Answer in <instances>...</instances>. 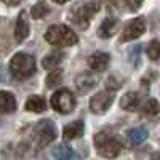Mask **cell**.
Instances as JSON below:
<instances>
[{
  "label": "cell",
  "mask_w": 160,
  "mask_h": 160,
  "mask_svg": "<svg viewBox=\"0 0 160 160\" xmlns=\"http://www.w3.org/2000/svg\"><path fill=\"white\" fill-rule=\"evenodd\" d=\"M10 72L18 80H26L35 74V59L28 53H16L10 61Z\"/></svg>",
  "instance_id": "cell-1"
},
{
  "label": "cell",
  "mask_w": 160,
  "mask_h": 160,
  "mask_svg": "<svg viewBox=\"0 0 160 160\" xmlns=\"http://www.w3.org/2000/svg\"><path fill=\"white\" fill-rule=\"evenodd\" d=\"M45 40L55 47H72L78 42L77 35L64 24H55L45 32Z\"/></svg>",
  "instance_id": "cell-2"
},
{
  "label": "cell",
  "mask_w": 160,
  "mask_h": 160,
  "mask_svg": "<svg viewBox=\"0 0 160 160\" xmlns=\"http://www.w3.org/2000/svg\"><path fill=\"white\" fill-rule=\"evenodd\" d=\"M99 7H101V0H88L85 3H78L69 13V18L72 19V22H75L78 26V28L87 29L93 15L99 10Z\"/></svg>",
  "instance_id": "cell-3"
},
{
  "label": "cell",
  "mask_w": 160,
  "mask_h": 160,
  "mask_svg": "<svg viewBox=\"0 0 160 160\" xmlns=\"http://www.w3.org/2000/svg\"><path fill=\"white\" fill-rule=\"evenodd\" d=\"M95 146L98 152L108 158L117 157L122 152V141L108 131H99L98 135H95Z\"/></svg>",
  "instance_id": "cell-4"
},
{
  "label": "cell",
  "mask_w": 160,
  "mask_h": 160,
  "mask_svg": "<svg viewBox=\"0 0 160 160\" xmlns=\"http://www.w3.org/2000/svg\"><path fill=\"white\" fill-rule=\"evenodd\" d=\"M75 96L66 88L58 90L51 96V108L59 114H71L75 109Z\"/></svg>",
  "instance_id": "cell-5"
},
{
  "label": "cell",
  "mask_w": 160,
  "mask_h": 160,
  "mask_svg": "<svg viewBox=\"0 0 160 160\" xmlns=\"http://www.w3.org/2000/svg\"><path fill=\"white\" fill-rule=\"evenodd\" d=\"M34 141L38 146H47L56 139V127L53 123V120H40L37 127L34 128Z\"/></svg>",
  "instance_id": "cell-6"
},
{
  "label": "cell",
  "mask_w": 160,
  "mask_h": 160,
  "mask_svg": "<svg viewBox=\"0 0 160 160\" xmlns=\"http://www.w3.org/2000/svg\"><path fill=\"white\" fill-rule=\"evenodd\" d=\"M112 102H114V95H112V91L104 90V91L96 93V95L90 99V109H91L93 114L101 115V114H104L106 111L111 108Z\"/></svg>",
  "instance_id": "cell-7"
},
{
  "label": "cell",
  "mask_w": 160,
  "mask_h": 160,
  "mask_svg": "<svg viewBox=\"0 0 160 160\" xmlns=\"http://www.w3.org/2000/svg\"><path fill=\"white\" fill-rule=\"evenodd\" d=\"M146 31V24L142 18H136L131 22H128L125 26V29L122 32V37H120V42H130V40H135L138 37H141Z\"/></svg>",
  "instance_id": "cell-8"
},
{
  "label": "cell",
  "mask_w": 160,
  "mask_h": 160,
  "mask_svg": "<svg viewBox=\"0 0 160 160\" xmlns=\"http://www.w3.org/2000/svg\"><path fill=\"white\" fill-rule=\"evenodd\" d=\"M109 61H111V56L108 55V53L98 51V53H93V55L88 58V66L96 72H104L109 66Z\"/></svg>",
  "instance_id": "cell-9"
},
{
  "label": "cell",
  "mask_w": 160,
  "mask_h": 160,
  "mask_svg": "<svg viewBox=\"0 0 160 160\" xmlns=\"http://www.w3.org/2000/svg\"><path fill=\"white\" fill-rule=\"evenodd\" d=\"M29 37V19H28V13L21 11L18 21H16V28H15V38L16 42H22Z\"/></svg>",
  "instance_id": "cell-10"
},
{
  "label": "cell",
  "mask_w": 160,
  "mask_h": 160,
  "mask_svg": "<svg viewBox=\"0 0 160 160\" xmlns=\"http://www.w3.org/2000/svg\"><path fill=\"white\" fill-rule=\"evenodd\" d=\"M83 130H85V125H83L82 120H75V122H71L69 125L64 127L62 138H64V141H72L78 136H82Z\"/></svg>",
  "instance_id": "cell-11"
},
{
  "label": "cell",
  "mask_w": 160,
  "mask_h": 160,
  "mask_svg": "<svg viewBox=\"0 0 160 160\" xmlns=\"http://www.w3.org/2000/svg\"><path fill=\"white\" fill-rule=\"evenodd\" d=\"M16 109V99L10 91H0V114H11Z\"/></svg>",
  "instance_id": "cell-12"
},
{
  "label": "cell",
  "mask_w": 160,
  "mask_h": 160,
  "mask_svg": "<svg viewBox=\"0 0 160 160\" xmlns=\"http://www.w3.org/2000/svg\"><path fill=\"white\" fill-rule=\"evenodd\" d=\"M139 102H141V99H139V95H138V93L130 91V93H125V95L122 96V101H120V108L131 112V111H136V109L139 108Z\"/></svg>",
  "instance_id": "cell-13"
},
{
  "label": "cell",
  "mask_w": 160,
  "mask_h": 160,
  "mask_svg": "<svg viewBox=\"0 0 160 160\" xmlns=\"http://www.w3.org/2000/svg\"><path fill=\"white\" fill-rule=\"evenodd\" d=\"M148 128H144V127H136V128H133L128 131V142L131 146H139L146 141V138H148Z\"/></svg>",
  "instance_id": "cell-14"
},
{
  "label": "cell",
  "mask_w": 160,
  "mask_h": 160,
  "mask_svg": "<svg viewBox=\"0 0 160 160\" xmlns=\"http://www.w3.org/2000/svg\"><path fill=\"white\" fill-rule=\"evenodd\" d=\"M47 109V102L42 96H38V95H32L28 101H26V111H29V112H43Z\"/></svg>",
  "instance_id": "cell-15"
},
{
  "label": "cell",
  "mask_w": 160,
  "mask_h": 160,
  "mask_svg": "<svg viewBox=\"0 0 160 160\" xmlns=\"http://www.w3.org/2000/svg\"><path fill=\"white\" fill-rule=\"evenodd\" d=\"M75 87L80 93H85L88 90H91L95 87V78H93L90 74H82L75 78Z\"/></svg>",
  "instance_id": "cell-16"
},
{
  "label": "cell",
  "mask_w": 160,
  "mask_h": 160,
  "mask_svg": "<svg viewBox=\"0 0 160 160\" xmlns=\"http://www.w3.org/2000/svg\"><path fill=\"white\" fill-rule=\"evenodd\" d=\"M51 155L55 158H62V160H71V158L75 157L74 151L69 148V146H66V144H58L56 148H53L51 149Z\"/></svg>",
  "instance_id": "cell-17"
},
{
  "label": "cell",
  "mask_w": 160,
  "mask_h": 160,
  "mask_svg": "<svg viewBox=\"0 0 160 160\" xmlns=\"http://www.w3.org/2000/svg\"><path fill=\"white\" fill-rule=\"evenodd\" d=\"M115 26H117V19H114V18L104 19L102 24H101V28H99V37H102V38H109V37L114 34Z\"/></svg>",
  "instance_id": "cell-18"
},
{
  "label": "cell",
  "mask_w": 160,
  "mask_h": 160,
  "mask_svg": "<svg viewBox=\"0 0 160 160\" xmlns=\"http://www.w3.org/2000/svg\"><path fill=\"white\" fill-rule=\"evenodd\" d=\"M61 61H62V55L61 53H51V55H48V56H45L43 58V61H42V64H43V68L45 69H56L58 66L61 64Z\"/></svg>",
  "instance_id": "cell-19"
},
{
  "label": "cell",
  "mask_w": 160,
  "mask_h": 160,
  "mask_svg": "<svg viewBox=\"0 0 160 160\" xmlns=\"http://www.w3.org/2000/svg\"><path fill=\"white\" fill-rule=\"evenodd\" d=\"M32 18L34 19H42L45 15H48L50 13V8H48V5L45 3V2H38V3H35L34 7H32Z\"/></svg>",
  "instance_id": "cell-20"
},
{
  "label": "cell",
  "mask_w": 160,
  "mask_h": 160,
  "mask_svg": "<svg viewBox=\"0 0 160 160\" xmlns=\"http://www.w3.org/2000/svg\"><path fill=\"white\" fill-rule=\"evenodd\" d=\"M142 112H144V115H148V117H157L158 115V102H157V99H149L148 102L144 104Z\"/></svg>",
  "instance_id": "cell-21"
},
{
  "label": "cell",
  "mask_w": 160,
  "mask_h": 160,
  "mask_svg": "<svg viewBox=\"0 0 160 160\" xmlns=\"http://www.w3.org/2000/svg\"><path fill=\"white\" fill-rule=\"evenodd\" d=\"M62 80V72L61 71H53L48 77H47V87L48 88H55L59 82Z\"/></svg>",
  "instance_id": "cell-22"
},
{
  "label": "cell",
  "mask_w": 160,
  "mask_h": 160,
  "mask_svg": "<svg viewBox=\"0 0 160 160\" xmlns=\"http://www.w3.org/2000/svg\"><path fill=\"white\" fill-rule=\"evenodd\" d=\"M148 55L152 61H157L160 56V45H158V40H152V42L148 45Z\"/></svg>",
  "instance_id": "cell-23"
},
{
  "label": "cell",
  "mask_w": 160,
  "mask_h": 160,
  "mask_svg": "<svg viewBox=\"0 0 160 160\" xmlns=\"http://www.w3.org/2000/svg\"><path fill=\"white\" fill-rule=\"evenodd\" d=\"M139 45H136V47H133L131 50H130V61L133 62V64H136L138 62V59H139Z\"/></svg>",
  "instance_id": "cell-24"
},
{
  "label": "cell",
  "mask_w": 160,
  "mask_h": 160,
  "mask_svg": "<svg viewBox=\"0 0 160 160\" xmlns=\"http://www.w3.org/2000/svg\"><path fill=\"white\" fill-rule=\"evenodd\" d=\"M123 3L125 7H128L130 11H135L141 7V0H123Z\"/></svg>",
  "instance_id": "cell-25"
},
{
  "label": "cell",
  "mask_w": 160,
  "mask_h": 160,
  "mask_svg": "<svg viewBox=\"0 0 160 160\" xmlns=\"http://www.w3.org/2000/svg\"><path fill=\"white\" fill-rule=\"evenodd\" d=\"M5 2H7L8 5H11V7H15V5H19V3H22L24 0H5Z\"/></svg>",
  "instance_id": "cell-26"
},
{
  "label": "cell",
  "mask_w": 160,
  "mask_h": 160,
  "mask_svg": "<svg viewBox=\"0 0 160 160\" xmlns=\"http://www.w3.org/2000/svg\"><path fill=\"white\" fill-rule=\"evenodd\" d=\"M53 2H55V3H66V2H69V0H53Z\"/></svg>",
  "instance_id": "cell-27"
}]
</instances>
